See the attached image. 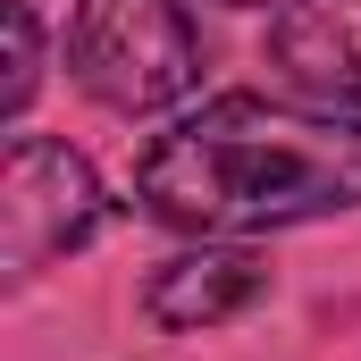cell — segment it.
I'll use <instances>...</instances> for the list:
<instances>
[{
  "mask_svg": "<svg viewBox=\"0 0 361 361\" xmlns=\"http://www.w3.org/2000/svg\"><path fill=\"white\" fill-rule=\"evenodd\" d=\"M135 202L177 235H277L361 210V118L219 92L135 152Z\"/></svg>",
  "mask_w": 361,
  "mask_h": 361,
  "instance_id": "1",
  "label": "cell"
},
{
  "mask_svg": "<svg viewBox=\"0 0 361 361\" xmlns=\"http://www.w3.org/2000/svg\"><path fill=\"white\" fill-rule=\"evenodd\" d=\"M68 76L118 118H152L202 85V34L185 0H76Z\"/></svg>",
  "mask_w": 361,
  "mask_h": 361,
  "instance_id": "2",
  "label": "cell"
},
{
  "mask_svg": "<svg viewBox=\"0 0 361 361\" xmlns=\"http://www.w3.org/2000/svg\"><path fill=\"white\" fill-rule=\"evenodd\" d=\"M109 219V193L92 177L85 152L51 143V135H8L0 152V286H34L59 269L68 252H85Z\"/></svg>",
  "mask_w": 361,
  "mask_h": 361,
  "instance_id": "3",
  "label": "cell"
},
{
  "mask_svg": "<svg viewBox=\"0 0 361 361\" xmlns=\"http://www.w3.org/2000/svg\"><path fill=\"white\" fill-rule=\"evenodd\" d=\"M261 294H269V261H261L252 244H235V235H210L202 252H177V261L152 269L143 319L169 328V336H210V328L244 319Z\"/></svg>",
  "mask_w": 361,
  "mask_h": 361,
  "instance_id": "4",
  "label": "cell"
},
{
  "mask_svg": "<svg viewBox=\"0 0 361 361\" xmlns=\"http://www.w3.org/2000/svg\"><path fill=\"white\" fill-rule=\"evenodd\" d=\"M269 68L294 101L361 109V0H277Z\"/></svg>",
  "mask_w": 361,
  "mask_h": 361,
  "instance_id": "5",
  "label": "cell"
},
{
  "mask_svg": "<svg viewBox=\"0 0 361 361\" xmlns=\"http://www.w3.org/2000/svg\"><path fill=\"white\" fill-rule=\"evenodd\" d=\"M34 85H42V25H34V0H8V76H0V118L8 126L34 109Z\"/></svg>",
  "mask_w": 361,
  "mask_h": 361,
  "instance_id": "6",
  "label": "cell"
},
{
  "mask_svg": "<svg viewBox=\"0 0 361 361\" xmlns=\"http://www.w3.org/2000/svg\"><path fill=\"white\" fill-rule=\"evenodd\" d=\"M219 8H277V0H219Z\"/></svg>",
  "mask_w": 361,
  "mask_h": 361,
  "instance_id": "7",
  "label": "cell"
}]
</instances>
